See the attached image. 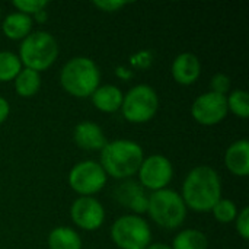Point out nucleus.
I'll return each mask as SVG.
<instances>
[{
  "instance_id": "1",
  "label": "nucleus",
  "mask_w": 249,
  "mask_h": 249,
  "mask_svg": "<svg viewBox=\"0 0 249 249\" xmlns=\"http://www.w3.org/2000/svg\"><path fill=\"white\" fill-rule=\"evenodd\" d=\"M181 197L187 209L196 213H209L222 198V179L217 171L207 165L193 168L184 182Z\"/></svg>"
},
{
  "instance_id": "2",
  "label": "nucleus",
  "mask_w": 249,
  "mask_h": 249,
  "mask_svg": "<svg viewBox=\"0 0 249 249\" xmlns=\"http://www.w3.org/2000/svg\"><path fill=\"white\" fill-rule=\"evenodd\" d=\"M144 159L143 147L127 139L108 142L101 150V166L105 174L115 179H128L137 174Z\"/></svg>"
},
{
  "instance_id": "3",
  "label": "nucleus",
  "mask_w": 249,
  "mask_h": 249,
  "mask_svg": "<svg viewBox=\"0 0 249 249\" xmlns=\"http://www.w3.org/2000/svg\"><path fill=\"white\" fill-rule=\"evenodd\" d=\"M63 89L74 98H88L101 86L98 64L85 55L70 58L60 71Z\"/></svg>"
},
{
  "instance_id": "4",
  "label": "nucleus",
  "mask_w": 249,
  "mask_h": 249,
  "mask_svg": "<svg viewBox=\"0 0 249 249\" xmlns=\"http://www.w3.org/2000/svg\"><path fill=\"white\" fill-rule=\"evenodd\" d=\"M146 212L152 222H155L159 228L174 231L182 226L187 219L188 209L179 193L165 188L155 191L147 197Z\"/></svg>"
},
{
  "instance_id": "5",
  "label": "nucleus",
  "mask_w": 249,
  "mask_h": 249,
  "mask_svg": "<svg viewBox=\"0 0 249 249\" xmlns=\"http://www.w3.org/2000/svg\"><path fill=\"white\" fill-rule=\"evenodd\" d=\"M18 57L26 69L38 73L45 71L58 57L57 39L47 31L31 32L25 39H22Z\"/></svg>"
},
{
  "instance_id": "6",
  "label": "nucleus",
  "mask_w": 249,
  "mask_h": 249,
  "mask_svg": "<svg viewBox=\"0 0 249 249\" xmlns=\"http://www.w3.org/2000/svg\"><path fill=\"white\" fill-rule=\"evenodd\" d=\"M120 109L128 123L144 124L156 117L159 109V96L152 86L140 83L124 93Z\"/></svg>"
},
{
  "instance_id": "7",
  "label": "nucleus",
  "mask_w": 249,
  "mask_h": 249,
  "mask_svg": "<svg viewBox=\"0 0 249 249\" xmlns=\"http://www.w3.org/2000/svg\"><path fill=\"white\" fill-rule=\"evenodd\" d=\"M111 239L120 249H146L152 244V229L139 214H124L112 223Z\"/></svg>"
},
{
  "instance_id": "8",
  "label": "nucleus",
  "mask_w": 249,
  "mask_h": 249,
  "mask_svg": "<svg viewBox=\"0 0 249 249\" xmlns=\"http://www.w3.org/2000/svg\"><path fill=\"white\" fill-rule=\"evenodd\" d=\"M108 175L96 160H82L69 172V185L79 197H93L107 185Z\"/></svg>"
},
{
  "instance_id": "9",
  "label": "nucleus",
  "mask_w": 249,
  "mask_h": 249,
  "mask_svg": "<svg viewBox=\"0 0 249 249\" xmlns=\"http://www.w3.org/2000/svg\"><path fill=\"white\" fill-rule=\"evenodd\" d=\"M137 177L139 184L152 193L165 190L174 178L172 162L163 155H150L143 159Z\"/></svg>"
},
{
  "instance_id": "10",
  "label": "nucleus",
  "mask_w": 249,
  "mask_h": 249,
  "mask_svg": "<svg viewBox=\"0 0 249 249\" xmlns=\"http://www.w3.org/2000/svg\"><path fill=\"white\" fill-rule=\"evenodd\" d=\"M229 114L226 96L212 90L200 95L191 105L193 118L201 125H216L222 123Z\"/></svg>"
},
{
  "instance_id": "11",
  "label": "nucleus",
  "mask_w": 249,
  "mask_h": 249,
  "mask_svg": "<svg viewBox=\"0 0 249 249\" xmlns=\"http://www.w3.org/2000/svg\"><path fill=\"white\" fill-rule=\"evenodd\" d=\"M70 219L82 231H98L105 222V209L95 197H79L70 206Z\"/></svg>"
},
{
  "instance_id": "12",
  "label": "nucleus",
  "mask_w": 249,
  "mask_h": 249,
  "mask_svg": "<svg viewBox=\"0 0 249 249\" xmlns=\"http://www.w3.org/2000/svg\"><path fill=\"white\" fill-rule=\"evenodd\" d=\"M171 73L177 83L182 86H190L196 83L201 74L200 58L193 53H181L175 57L171 67Z\"/></svg>"
},
{
  "instance_id": "13",
  "label": "nucleus",
  "mask_w": 249,
  "mask_h": 249,
  "mask_svg": "<svg viewBox=\"0 0 249 249\" xmlns=\"http://www.w3.org/2000/svg\"><path fill=\"white\" fill-rule=\"evenodd\" d=\"M73 140L83 150H102L108 143L102 127L93 121L79 123L74 127Z\"/></svg>"
},
{
  "instance_id": "14",
  "label": "nucleus",
  "mask_w": 249,
  "mask_h": 249,
  "mask_svg": "<svg viewBox=\"0 0 249 249\" xmlns=\"http://www.w3.org/2000/svg\"><path fill=\"white\" fill-rule=\"evenodd\" d=\"M225 165L229 172L236 177L249 175V142L247 139L232 143L225 153Z\"/></svg>"
},
{
  "instance_id": "15",
  "label": "nucleus",
  "mask_w": 249,
  "mask_h": 249,
  "mask_svg": "<svg viewBox=\"0 0 249 249\" xmlns=\"http://www.w3.org/2000/svg\"><path fill=\"white\" fill-rule=\"evenodd\" d=\"M115 198L123 206L131 209L136 213H144L147 209V197L144 196V188L134 181L124 182L115 190Z\"/></svg>"
},
{
  "instance_id": "16",
  "label": "nucleus",
  "mask_w": 249,
  "mask_h": 249,
  "mask_svg": "<svg viewBox=\"0 0 249 249\" xmlns=\"http://www.w3.org/2000/svg\"><path fill=\"white\" fill-rule=\"evenodd\" d=\"M123 96L124 93L121 89L115 85H102L99 86L92 95V104L93 107L105 114H112L120 111L121 104H123Z\"/></svg>"
},
{
  "instance_id": "17",
  "label": "nucleus",
  "mask_w": 249,
  "mask_h": 249,
  "mask_svg": "<svg viewBox=\"0 0 249 249\" xmlns=\"http://www.w3.org/2000/svg\"><path fill=\"white\" fill-rule=\"evenodd\" d=\"M32 25H34V19L31 16L23 15L20 12H13L4 18L1 23V29L9 39L20 41L25 39L32 32Z\"/></svg>"
},
{
  "instance_id": "18",
  "label": "nucleus",
  "mask_w": 249,
  "mask_h": 249,
  "mask_svg": "<svg viewBox=\"0 0 249 249\" xmlns=\"http://www.w3.org/2000/svg\"><path fill=\"white\" fill-rule=\"evenodd\" d=\"M47 244L50 249H82V238L73 228L58 226L48 233Z\"/></svg>"
},
{
  "instance_id": "19",
  "label": "nucleus",
  "mask_w": 249,
  "mask_h": 249,
  "mask_svg": "<svg viewBox=\"0 0 249 249\" xmlns=\"http://www.w3.org/2000/svg\"><path fill=\"white\" fill-rule=\"evenodd\" d=\"M15 90L22 98H32L41 89V74L35 70L23 67L16 76Z\"/></svg>"
},
{
  "instance_id": "20",
  "label": "nucleus",
  "mask_w": 249,
  "mask_h": 249,
  "mask_svg": "<svg viewBox=\"0 0 249 249\" xmlns=\"http://www.w3.org/2000/svg\"><path fill=\"white\" fill-rule=\"evenodd\" d=\"M172 249H207L209 239L206 233L198 229H185L175 235L172 241Z\"/></svg>"
},
{
  "instance_id": "21",
  "label": "nucleus",
  "mask_w": 249,
  "mask_h": 249,
  "mask_svg": "<svg viewBox=\"0 0 249 249\" xmlns=\"http://www.w3.org/2000/svg\"><path fill=\"white\" fill-rule=\"evenodd\" d=\"M19 57L12 51H0V82H12L22 70Z\"/></svg>"
},
{
  "instance_id": "22",
  "label": "nucleus",
  "mask_w": 249,
  "mask_h": 249,
  "mask_svg": "<svg viewBox=\"0 0 249 249\" xmlns=\"http://www.w3.org/2000/svg\"><path fill=\"white\" fill-rule=\"evenodd\" d=\"M228 109L236 117L247 120L249 117V96L248 92L244 89H236L226 96Z\"/></svg>"
},
{
  "instance_id": "23",
  "label": "nucleus",
  "mask_w": 249,
  "mask_h": 249,
  "mask_svg": "<svg viewBox=\"0 0 249 249\" xmlns=\"http://www.w3.org/2000/svg\"><path fill=\"white\" fill-rule=\"evenodd\" d=\"M212 213H213L214 219H216L219 223L228 225V223L235 222V219H236V216H238V207H236V204H235L232 200L223 198V197H222V198L216 203V206L213 207Z\"/></svg>"
},
{
  "instance_id": "24",
  "label": "nucleus",
  "mask_w": 249,
  "mask_h": 249,
  "mask_svg": "<svg viewBox=\"0 0 249 249\" xmlns=\"http://www.w3.org/2000/svg\"><path fill=\"white\" fill-rule=\"evenodd\" d=\"M12 4L13 7H16L18 12L32 18L38 12L45 10V7L48 6V1L47 0H13Z\"/></svg>"
},
{
  "instance_id": "25",
  "label": "nucleus",
  "mask_w": 249,
  "mask_h": 249,
  "mask_svg": "<svg viewBox=\"0 0 249 249\" xmlns=\"http://www.w3.org/2000/svg\"><path fill=\"white\" fill-rule=\"evenodd\" d=\"M210 90L226 96V93H229V90H231V77L223 73L214 74L210 80Z\"/></svg>"
},
{
  "instance_id": "26",
  "label": "nucleus",
  "mask_w": 249,
  "mask_h": 249,
  "mask_svg": "<svg viewBox=\"0 0 249 249\" xmlns=\"http://www.w3.org/2000/svg\"><path fill=\"white\" fill-rule=\"evenodd\" d=\"M235 226L238 235L244 239H249V207H244L241 212H238V216L235 219Z\"/></svg>"
},
{
  "instance_id": "27",
  "label": "nucleus",
  "mask_w": 249,
  "mask_h": 249,
  "mask_svg": "<svg viewBox=\"0 0 249 249\" xmlns=\"http://www.w3.org/2000/svg\"><path fill=\"white\" fill-rule=\"evenodd\" d=\"M128 1H117V0H95L93 1V6L102 12H109V13H114V12H118L121 10L124 6H127Z\"/></svg>"
},
{
  "instance_id": "28",
  "label": "nucleus",
  "mask_w": 249,
  "mask_h": 249,
  "mask_svg": "<svg viewBox=\"0 0 249 249\" xmlns=\"http://www.w3.org/2000/svg\"><path fill=\"white\" fill-rule=\"evenodd\" d=\"M10 114V105L9 101L3 96H0V124H3Z\"/></svg>"
},
{
  "instance_id": "29",
  "label": "nucleus",
  "mask_w": 249,
  "mask_h": 249,
  "mask_svg": "<svg viewBox=\"0 0 249 249\" xmlns=\"http://www.w3.org/2000/svg\"><path fill=\"white\" fill-rule=\"evenodd\" d=\"M146 249H172L169 245L163 244V242H152Z\"/></svg>"
},
{
  "instance_id": "30",
  "label": "nucleus",
  "mask_w": 249,
  "mask_h": 249,
  "mask_svg": "<svg viewBox=\"0 0 249 249\" xmlns=\"http://www.w3.org/2000/svg\"><path fill=\"white\" fill-rule=\"evenodd\" d=\"M34 18H35L39 23H42V22H45V20H47L48 15H47V12H45V10H41V12H38L36 15H34Z\"/></svg>"
},
{
  "instance_id": "31",
  "label": "nucleus",
  "mask_w": 249,
  "mask_h": 249,
  "mask_svg": "<svg viewBox=\"0 0 249 249\" xmlns=\"http://www.w3.org/2000/svg\"><path fill=\"white\" fill-rule=\"evenodd\" d=\"M0 19H1V9H0Z\"/></svg>"
}]
</instances>
